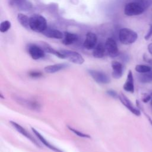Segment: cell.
Wrapping results in <instances>:
<instances>
[{
	"label": "cell",
	"instance_id": "cell-26",
	"mask_svg": "<svg viewBox=\"0 0 152 152\" xmlns=\"http://www.w3.org/2000/svg\"><path fill=\"white\" fill-rule=\"evenodd\" d=\"M68 129H69L71 132H72L73 133H74L75 134H76L77 135H78V137H83V138H91L89 135L86 134H84V133H83V132H81L78 131L77 129H74V128H72V127H71V126H68Z\"/></svg>",
	"mask_w": 152,
	"mask_h": 152
},
{
	"label": "cell",
	"instance_id": "cell-9",
	"mask_svg": "<svg viewBox=\"0 0 152 152\" xmlns=\"http://www.w3.org/2000/svg\"><path fill=\"white\" fill-rule=\"evenodd\" d=\"M11 124L12 125V126L20 134H21L23 136L26 137L27 138H28L29 140H30L33 143H34L36 146L40 147V145H39V144L37 142V141L24 129L20 125H19L18 124L14 122V121H10Z\"/></svg>",
	"mask_w": 152,
	"mask_h": 152
},
{
	"label": "cell",
	"instance_id": "cell-21",
	"mask_svg": "<svg viewBox=\"0 0 152 152\" xmlns=\"http://www.w3.org/2000/svg\"><path fill=\"white\" fill-rule=\"evenodd\" d=\"M139 80L141 83H147L152 81V69L147 72L141 74Z\"/></svg>",
	"mask_w": 152,
	"mask_h": 152
},
{
	"label": "cell",
	"instance_id": "cell-16",
	"mask_svg": "<svg viewBox=\"0 0 152 152\" xmlns=\"http://www.w3.org/2000/svg\"><path fill=\"white\" fill-rule=\"evenodd\" d=\"M68 66V64L61 63V64H56L54 65H48L45 67L44 70L46 72L49 73V74H53L55 72H56L58 71H59Z\"/></svg>",
	"mask_w": 152,
	"mask_h": 152
},
{
	"label": "cell",
	"instance_id": "cell-25",
	"mask_svg": "<svg viewBox=\"0 0 152 152\" xmlns=\"http://www.w3.org/2000/svg\"><path fill=\"white\" fill-rule=\"evenodd\" d=\"M11 23L9 21H3L0 24V31L1 33H5L7 31L11 28Z\"/></svg>",
	"mask_w": 152,
	"mask_h": 152
},
{
	"label": "cell",
	"instance_id": "cell-20",
	"mask_svg": "<svg viewBox=\"0 0 152 152\" xmlns=\"http://www.w3.org/2000/svg\"><path fill=\"white\" fill-rule=\"evenodd\" d=\"M43 50L49 53L53 54L54 55H55L56 56L61 58V59H65V56L64 55L60 52V51H57L56 50H55L54 49H53L52 47H50L49 45H45L43 46Z\"/></svg>",
	"mask_w": 152,
	"mask_h": 152
},
{
	"label": "cell",
	"instance_id": "cell-10",
	"mask_svg": "<svg viewBox=\"0 0 152 152\" xmlns=\"http://www.w3.org/2000/svg\"><path fill=\"white\" fill-rule=\"evenodd\" d=\"M119 99L121 100V103L127 108L132 113H134V115H137V116H140V112L136 109L135 107H134V106L132 105V104L131 103V102H130V100L122 93H121V94L119 95Z\"/></svg>",
	"mask_w": 152,
	"mask_h": 152
},
{
	"label": "cell",
	"instance_id": "cell-23",
	"mask_svg": "<svg viewBox=\"0 0 152 152\" xmlns=\"http://www.w3.org/2000/svg\"><path fill=\"white\" fill-rule=\"evenodd\" d=\"M12 4H14L21 9L29 8L28 4L26 0H12Z\"/></svg>",
	"mask_w": 152,
	"mask_h": 152
},
{
	"label": "cell",
	"instance_id": "cell-5",
	"mask_svg": "<svg viewBox=\"0 0 152 152\" xmlns=\"http://www.w3.org/2000/svg\"><path fill=\"white\" fill-rule=\"evenodd\" d=\"M106 53L112 58H115L119 54V50L118 48L117 43L116 41L110 37L108 38L104 44Z\"/></svg>",
	"mask_w": 152,
	"mask_h": 152
},
{
	"label": "cell",
	"instance_id": "cell-8",
	"mask_svg": "<svg viewBox=\"0 0 152 152\" xmlns=\"http://www.w3.org/2000/svg\"><path fill=\"white\" fill-rule=\"evenodd\" d=\"M28 52L32 59H39L45 56V50L36 45H31L28 46Z\"/></svg>",
	"mask_w": 152,
	"mask_h": 152
},
{
	"label": "cell",
	"instance_id": "cell-14",
	"mask_svg": "<svg viewBox=\"0 0 152 152\" xmlns=\"http://www.w3.org/2000/svg\"><path fill=\"white\" fill-rule=\"evenodd\" d=\"M42 34L49 38H53L57 39H62L64 38V34L58 30L56 29H46L42 32Z\"/></svg>",
	"mask_w": 152,
	"mask_h": 152
},
{
	"label": "cell",
	"instance_id": "cell-4",
	"mask_svg": "<svg viewBox=\"0 0 152 152\" xmlns=\"http://www.w3.org/2000/svg\"><path fill=\"white\" fill-rule=\"evenodd\" d=\"M60 52L64 55L65 59H68L72 63L81 65L84 62L83 57L77 52L69 50H61Z\"/></svg>",
	"mask_w": 152,
	"mask_h": 152
},
{
	"label": "cell",
	"instance_id": "cell-1",
	"mask_svg": "<svg viewBox=\"0 0 152 152\" xmlns=\"http://www.w3.org/2000/svg\"><path fill=\"white\" fill-rule=\"evenodd\" d=\"M47 28V21L44 17L34 14L30 17V29L36 32L42 33Z\"/></svg>",
	"mask_w": 152,
	"mask_h": 152
},
{
	"label": "cell",
	"instance_id": "cell-17",
	"mask_svg": "<svg viewBox=\"0 0 152 152\" xmlns=\"http://www.w3.org/2000/svg\"><path fill=\"white\" fill-rule=\"evenodd\" d=\"M105 52H106V51L104 45L99 43L93 49V55L96 58H102L104 56Z\"/></svg>",
	"mask_w": 152,
	"mask_h": 152
},
{
	"label": "cell",
	"instance_id": "cell-34",
	"mask_svg": "<svg viewBox=\"0 0 152 152\" xmlns=\"http://www.w3.org/2000/svg\"><path fill=\"white\" fill-rule=\"evenodd\" d=\"M151 106H152V105H151Z\"/></svg>",
	"mask_w": 152,
	"mask_h": 152
},
{
	"label": "cell",
	"instance_id": "cell-15",
	"mask_svg": "<svg viewBox=\"0 0 152 152\" xmlns=\"http://www.w3.org/2000/svg\"><path fill=\"white\" fill-rule=\"evenodd\" d=\"M78 39V37L76 34L65 31L64 34V38L62 39V43L65 45H70L77 42Z\"/></svg>",
	"mask_w": 152,
	"mask_h": 152
},
{
	"label": "cell",
	"instance_id": "cell-31",
	"mask_svg": "<svg viewBox=\"0 0 152 152\" xmlns=\"http://www.w3.org/2000/svg\"><path fill=\"white\" fill-rule=\"evenodd\" d=\"M148 50L149 53L152 55V43L148 45Z\"/></svg>",
	"mask_w": 152,
	"mask_h": 152
},
{
	"label": "cell",
	"instance_id": "cell-2",
	"mask_svg": "<svg viewBox=\"0 0 152 152\" xmlns=\"http://www.w3.org/2000/svg\"><path fill=\"white\" fill-rule=\"evenodd\" d=\"M138 38L137 33L128 28H123L119 30V39L124 45H130L135 42Z\"/></svg>",
	"mask_w": 152,
	"mask_h": 152
},
{
	"label": "cell",
	"instance_id": "cell-28",
	"mask_svg": "<svg viewBox=\"0 0 152 152\" xmlns=\"http://www.w3.org/2000/svg\"><path fill=\"white\" fill-rule=\"evenodd\" d=\"M152 35V24H150L149 26V29H148V31L147 32V33L146 34V35L144 37V39L145 40H148Z\"/></svg>",
	"mask_w": 152,
	"mask_h": 152
},
{
	"label": "cell",
	"instance_id": "cell-33",
	"mask_svg": "<svg viewBox=\"0 0 152 152\" xmlns=\"http://www.w3.org/2000/svg\"><path fill=\"white\" fill-rule=\"evenodd\" d=\"M151 122V124H152V122Z\"/></svg>",
	"mask_w": 152,
	"mask_h": 152
},
{
	"label": "cell",
	"instance_id": "cell-12",
	"mask_svg": "<svg viewBox=\"0 0 152 152\" xmlns=\"http://www.w3.org/2000/svg\"><path fill=\"white\" fill-rule=\"evenodd\" d=\"M31 130L33 131V132L34 133V134L37 136V137L39 139V140L45 145L47 147H48L49 148H50L51 150L55 151V152H64L62 150H60L58 148L56 147L55 146L53 145L52 144H51L48 141V140H46L43 137L42 135H41L39 132L38 131H37L36 129H35L34 128H31Z\"/></svg>",
	"mask_w": 152,
	"mask_h": 152
},
{
	"label": "cell",
	"instance_id": "cell-11",
	"mask_svg": "<svg viewBox=\"0 0 152 152\" xmlns=\"http://www.w3.org/2000/svg\"><path fill=\"white\" fill-rule=\"evenodd\" d=\"M112 68V77L114 78H120L123 73V66L119 62L113 61L111 64Z\"/></svg>",
	"mask_w": 152,
	"mask_h": 152
},
{
	"label": "cell",
	"instance_id": "cell-29",
	"mask_svg": "<svg viewBox=\"0 0 152 152\" xmlns=\"http://www.w3.org/2000/svg\"><path fill=\"white\" fill-rule=\"evenodd\" d=\"M107 93L109 95V96H112V97H116L117 96H118V94H117V93L115 91H113V90H108L107 91Z\"/></svg>",
	"mask_w": 152,
	"mask_h": 152
},
{
	"label": "cell",
	"instance_id": "cell-27",
	"mask_svg": "<svg viewBox=\"0 0 152 152\" xmlns=\"http://www.w3.org/2000/svg\"><path fill=\"white\" fill-rule=\"evenodd\" d=\"M29 75L33 78H39L42 75V74L39 71H31L29 73Z\"/></svg>",
	"mask_w": 152,
	"mask_h": 152
},
{
	"label": "cell",
	"instance_id": "cell-18",
	"mask_svg": "<svg viewBox=\"0 0 152 152\" xmlns=\"http://www.w3.org/2000/svg\"><path fill=\"white\" fill-rule=\"evenodd\" d=\"M17 20L23 27L27 29L30 28V18L28 16L21 13L18 14Z\"/></svg>",
	"mask_w": 152,
	"mask_h": 152
},
{
	"label": "cell",
	"instance_id": "cell-32",
	"mask_svg": "<svg viewBox=\"0 0 152 152\" xmlns=\"http://www.w3.org/2000/svg\"><path fill=\"white\" fill-rule=\"evenodd\" d=\"M151 104L152 105V94H151Z\"/></svg>",
	"mask_w": 152,
	"mask_h": 152
},
{
	"label": "cell",
	"instance_id": "cell-19",
	"mask_svg": "<svg viewBox=\"0 0 152 152\" xmlns=\"http://www.w3.org/2000/svg\"><path fill=\"white\" fill-rule=\"evenodd\" d=\"M18 103L23 104L24 106H26V107L31 109L33 110H38L40 108V104L37 103V102L34 101H30V100H26L23 99H20L18 100Z\"/></svg>",
	"mask_w": 152,
	"mask_h": 152
},
{
	"label": "cell",
	"instance_id": "cell-3",
	"mask_svg": "<svg viewBox=\"0 0 152 152\" xmlns=\"http://www.w3.org/2000/svg\"><path fill=\"white\" fill-rule=\"evenodd\" d=\"M144 11V10L135 1L126 4L124 8V13L127 16L138 15Z\"/></svg>",
	"mask_w": 152,
	"mask_h": 152
},
{
	"label": "cell",
	"instance_id": "cell-22",
	"mask_svg": "<svg viewBox=\"0 0 152 152\" xmlns=\"http://www.w3.org/2000/svg\"><path fill=\"white\" fill-rule=\"evenodd\" d=\"M135 69L138 73L142 74V73H145V72L150 71L151 70V68L150 66H148L146 65L139 64V65H137L135 66Z\"/></svg>",
	"mask_w": 152,
	"mask_h": 152
},
{
	"label": "cell",
	"instance_id": "cell-24",
	"mask_svg": "<svg viewBox=\"0 0 152 152\" xmlns=\"http://www.w3.org/2000/svg\"><path fill=\"white\" fill-rule=\"evenodd\" d=\"M134 1L138 3L144 10L150 7L152 4V0H134Z\"/></svg>",
	"mask_w": 152,
	"mask_h": 152
},
{
	"label": "cell",
	"instance_id": "cell-13",
	"mask_svg": "<svg viewBox=\"0 0 152 152\" xmlns=\"http://www.w3.org/2000/svg\"><path fill=\"white\" fill-rule=\"evenodd\" d=\"M124 89L128 92L129 93H134V78L132 75V71L131 70L129 71L126 80L123 86Z\"/></svg>",
	"mask_w": 152,
	"mask_h": 152
},
{
	"label": "cell",
	"instance_id": "cell-7",
	"mask_svg": "<svg viewBox=\"0 0 152 152\" xmlns=\"http://www.w3.org/2000/svg\"><path fill=\"white\" fill-rule=\"evenodd\" d=\"M97 42V37L96 34L93 32H88L86 34L83 46L88 50L93 49L96 46Z\"/></svg>",
	"mask_w": 152,
	"mask_h": 152
},
{
	"label": "cell",
	"instance_id": "cell-6",
	"mask_svg": "<svg viewBox=\"0 0 152 152\" xmlns=\"http://www.w3.org/2000/svg\"><path fill=\"white\" fill-rule=\"evenodd\" d=\"M88 73L93 80L99 84H107L110 82L109 77L103 72L97 70L90 69Z\"/></svg>",
	"mask_w": 152,
	"mask_h": 152
},
{
	"label": "cell",
	"instance_id": "cell-30",
	"mask_svg": "<svg viewBox=\"0 0 152 152\" xmlns=\"http://www.w3.org/2000/svg\"><path fill=\"white\" fill-rule=\"evenodd\" d=\"M151 96H150V95L147 96L146 97H144V98L142 99V101H143L144 103H147V102H148L151 99Z\"/></svg>",
	"mask_w": 152,
	"mask_h": 152
}]
</instances>
